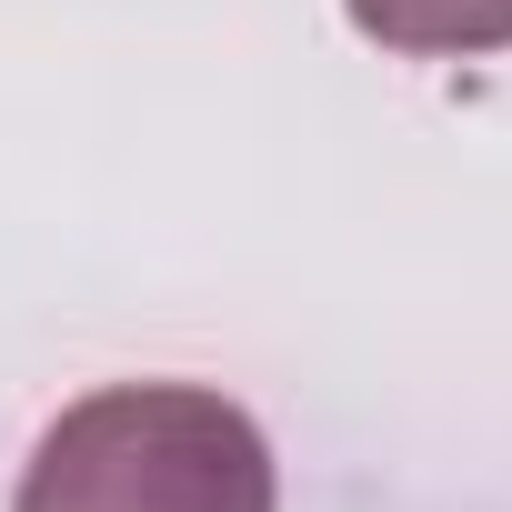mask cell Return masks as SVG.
<instances>
[{
  "mask_svg": "<svg viewBox=\"0 0 512 512\" xmlns=\"http://www.w3.org/2000/svg\"><path fill=\"white\" fill-rule=\"evenodd\" d=\"M11 512H282V472L231 392L111 382L31 442Z\"/></svg>",
  "mask_w": 512,
  "mask_h": 512,
  "instance_id": "1",
  "label": "cell"
},
{
  "mask_svg": "<svg viewBox=\"0 0 512 512\" xmlns=\"http://www.w3.org/2000/svg\"><path fill=\"white\" fill-rule=\"evenodd\" d=\"M352 31L402 61H482L512 51V0H342Z\"/></svg>",
  "mask_w": 512,
  "mask_h": 512,
  "instance_id": "2",
  "label": "cell"
}]
</instances>
